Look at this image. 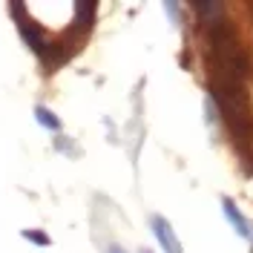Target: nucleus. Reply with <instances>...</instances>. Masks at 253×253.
Instances as JSON below:
<instances>
[{"instance_id": "obj_8", "label": "nucleus", "mask_w": 253, "mask_h": 253, "mask_svg": "<svg viewBox=\"0 0 253 253\" xmlns=\"http://www.w3.org/2000/svg\"><path fill=\"white\" fill-rule=\"evenodd\" d=\"M141 253H150V251H141Z\"/></svg>"}, {"instance_id": "obj_2", "label": "nucleus", "mask_w": 253, "mask_h": 253, "mask_svg": "<svg viewBox=\"0 0 253 253\" xmlns=\"http://www.w3.org/2000/svg\"><path fill=\"white\" fill-rule=\"evenodd\" d=\"M150 227H153V233H156L158 245L164 248V253H184V251H181V242H178V236L173 233L170 221L164 219V216H153V219H150Z\"/></svg>"}, {"instance_id": "obj_3", "label": "nucleus", "mask_w": 253, "mask_h": 253, "mask_svg": "<svg viewBox=\"0 0 253 253\" xmlns=\"http://www.w3.org/2000/svg\"><path fill=\"white\" fill-rule=\"evenodd\" d=\"M221 213H224V219L233 224V230H236V236L242 239H253V227H251V221L245 219L242 213H239V207L233 205V199H221Z\"/></svg>"}, {"instance_id": "obj_4", "label": "nucleus", "mask_w": 253, "mask_h": 253, "mask_svg": "<svg viewBox=\"0 0 253 253\" xmlns=\"http://www.w3.org/2000/svg\"><path fill=\"white\" fill-rule=\"evenodd\" d=\"M193 9H196V15L202 17V23H207L210 29H213L216 23H221V15H224V6H221V3H207V0L196 3Z\"/></svg>"}, {"instance_id": "obj_1", "label": "nucleus", "mask_w": 253, "mask_h": 253, "mask_svg": "<svg viewBox=\"0 0 253 253\" xmlns=\"http://www.w3.org/2000/svg\"><path fill=\"white\" fill-rule=\"evenodd\" d=\"M12 15L17 17V26H20L23 41H26V43H29V46L49 63V58H52V43L46 41V35L41 32V26H38L32 17H26V6H23V3H12Z\"/></svg>"}, {"instance_id": "obj_7", "label": "nucleus", "mask_w": 253, "mask_h": 253, "mask_svg": "<svg viewBox=\"0 0 253 253\" xmlns=\"http://www.w3.org/2000/svg\"><path fill=\"white\" fill-rule=\"evenodd\" d=\"M107 253H124V251H121L118 245H112V248H110V251H107Z\"/></svg>"}, {"instance_id": "obj_5", "label": "nucleus", "mask_w": 253, "mask_h": 253, "mask_svg": "<svg viewBox=\"0 0 253 253\" xmlns=\"http://www.w3.org/2000/svg\"><path fill=\"white\" fill-rule=\"evenodd\" d=\"M35 121H38L41 126H46V129H52V132H58V129H61V118H58V115H52L46 107H35Z\"/></svg>"}, {"instance_id": "obj_6", "label": "nucleus", "mask_w": 253, "mask_h": 253, "mask_svg": "<svg viewBox=\"0 0 253 253\" xmlns=\"http://www.w3.org/2000/svg\"><path fill=\"white\" fill-rule=\"evenodd\" d=\"M23 239H29V242H35V245H43V248L49 245V236L41 233V230H23Z\"/></svg>"}]
</instances>
